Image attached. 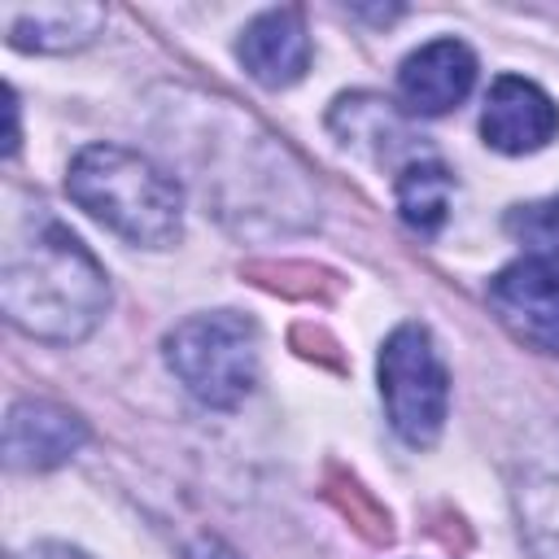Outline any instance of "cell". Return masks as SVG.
I'll return each instance as SVG.
<instances>
[{
	"instance_id": "9c48e42d",
	"label": "cell",
	"mask_w": 559,
	"mask_h": 559,
	"mask_svg": "<svg viewBox=\"0 0 559 559\" xmlns=\"http://www.w3.org/2000/svg\"><path fill=\"white\" fill-rule=\"evenodd\" d=\"M87 441V424L57 402H13L4 419V463L17 472H44L66 463Z\"/></svg>"
},
{
	"instance_id": "30bf717a",
	"label": "cell",
	"mask_w": 559,
	"mask_h": 559,
	"mask_svg": "<svg viewBox=\"0 0 559 559\" xmlns=\"http://www.w3.org/2000/svg\"><path fill=\"white\" fill-rule=\"evenodd\" d=\"M236 57L249 70L253 83L262 87H288L306 74L310 66V35L297 9H266L258 13L240 39H236Z\"/></svg>"
},
{
	"instance_id": "6da1fadb",
	"label": "cell",
	"mask_w": 559,
	"mask_h": 559,
	"mask_svg": "<svg viewBox=\"0 0 559 559\" xmlns=\"http://www.w3.org/2000/svg\"><path fill=\"white\" fill-rule=\"evenodd\" d=\"M0 306L17 332L48 345H74L105 319L109 280L70 227L35 218L4 245Z\"/></svg>"
},
{
	"instance_id": "5bb4252c",
	"label": "cell",
	"mask_w": 559,
	"mask_h": 559,
	"mask_svg": "<svg viewBox=\"0 0 559 559\" xmlns=\"http://www.w3.org/2000/svg\"><path fill=\"white\" fill-rule=\"evenodd\" d=\"M507 231L528 249V258L559 266V192L528 201V205H515L507 214Z\"/></svg>"
},
{
	"instance_id": "4fadbf2b",
	"label": "cell",
	"mask_w": 559,
	"mask_h": 559,
	"mask_svg": "<svg viewBox=\"0 0 559 559\" xmlns=\"http://www.w3.org/2000/svg\"><path fill=\"white\" fill-rule=\"evenodd\" d=\"M328 122H332V131L341 135V144L371 148L376 162H389L384 135H393V140H415V135L406 131V122L389 109V100H376V96H341Z\"/></svg>"
},
{
	"instance_id": "2e32d148",
	"label": "cell",
	"mask_w": 559,
	"mask_h": 559,
	"mask_svg": "<svg viewBox=\"0 0 559 559\" xmlns=\"http://www.w3.org/2000/svg\"><path fill=\"white\" fill-rule=\"evenodd\" d=\"M4 153H17V96L9 92V140H4Z\"/></svg>"
},
{
	"instance_id": "277c9868",
	"label": "cell",
	"mask_w": 559,
	"mask_h": 559,
	"mask_svg": "<svg viewBox=\"0 0 559 559\" xmlns=\"http://www.w3.org/2000/svg\"><path fill=\"white\" fill-rule=\"evenodd\" d=\"M380 397L393 432L424 450L441 437L450 411V371L424 323H402L380 345Z\"/></svg>"
},
{
	"instance_id": "9a60e30c",
	"label": "cell",
	"mask_w": 559,
	"mask_h": 559,
	"mask_svg": "<svg viewBox=\"0 0 559 559\" xmlns=\"http://www.w3.org/2000/svg\"><path fill=\"white\" fill-rule=\"evenodd\" d=\"M31 559H87L83 550H70V546H61V542H44Z\"/></svg>"
},
{
	"instance_id": "52a82bcc",
	"label": "cell",
	"mask_w": 559,
	"mask_h": 559,
	"mask_svg": "<svg viewBox=\"0 0 559 559\" xmlns=\"http://www.w3.org/2000/svg\"><path fill=\"white\" fill-rule=\"evenodd\" d=\"M480 135L489 148L498 153H537L559 135V105L520 74H502L493 79L489 96H485V114H480Z\"/></svg>"
},
{
	"instance_id": "8992f818",
	"label": "cell",
	"mask_w": 559,
	"mask_h": 559,
	"mask_svg": "<svg viewBox=\"0 0 559 559\" xmlns=\"http://www.w3.org/2000/svg\"><path fill=\"white\" fill-rule=\"evenodd\" d=\"M511 502L537 559H559V424L533 432L511 463Z\"/></svg>"
},
{
	"instance_id": "8fae6325",
	"label": "cell",
	"mask_w": 559,
	"mask_h": 559,
	"mask_svg": "<svg viewBox=\"0 0 559 559\" xmlns=\"http://www.w3.org/2000/svg\"><path fill=\"white\" fill-rule=\"evenodd\" d=\"M105 9L100 4H35V9H9L4 31L13 48L35 52H70L100 35Z\"/></svg>"
},
{
	"instance_id": "5b68a950",
	"label": "cell",
	"mask_w": 559,
	"mask_h": 559,
	"mask_svg": "<svg viewBox=\"0 0 559 559\" xmlns=\"http://www.w3.org/2000/svg\"><path fill=\"white\" fill-rule=\"evenodd\" d=\"M489 306L515 341L542 354H559V266L555 262L524 253L520 262L502 266L489 280Z\"/></svg>"
},
{
	"instance_id": "ba28073f",
	"label": "cell",
	"mask_w": 559,
	"mask_h": 559,
	"mask_svg": "<svg viewBox=\"0 0 559 559\" xmlns=\"http://www.w3.org/2000/svg\"><path fill=\"white\" fill-rule=\"evenodd\" d=\"M476 83V57L463 39H432L415 48L397 70V92L411 114L437 118L467 100Z\"/></svg>"
},
{
	"instance_id": "7a4b0ae2",
	"label": "cell",
	"mask_w": 559,
	"mask_h": 559,
	"mask_svg": "<svg viewBox=\"0 0 559 559\" xmlns=\"http://www.w3.org/2000/svg\"><path fill=\"white\" fill-rule=\"evenodd\" d=\"M66 192L96 223L144 249H166L183 231V192L144 153L87 144L66 170Z\"/></svg>"
},
{
	"instance_id": "7c38bea8",
	"label": "cell",
	"mask_w": 559,
	"mask_h": 559,
	"mask_svg": "<svg viewBox=\"0 0 559 559\" xmlns=\"http://www.w3.org/2000/svg\"><path fill=\"white\" fill-rule=\"evenodd\" d=\"M450 170L437 162V157H419L411 166L397 170V210H402V223L432 236L445 214H450Z\"/></svg>"
},
{
	"instance_id": "3957f363",
	"label": "cell",
	"mask_w": 559,
	"mask_h": 559,
	"mask_svg": "<svg viewBox=\"0 0 559 559\" xmlns=\"http://www.w3.org/2000/svg\"><path fill=\"white\" fill-rule=\"evenodd\" d=\"M166 362L179 376V384L214 411L240 406L262 367V341L258 323L236 314V310H210L192 314L170 328L166 336Z\"/></svg>"
}]
</instances>
